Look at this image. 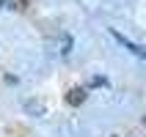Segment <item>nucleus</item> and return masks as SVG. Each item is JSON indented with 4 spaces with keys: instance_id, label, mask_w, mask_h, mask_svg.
<instances>
[{
    "instance_id": "f257e3e1",
    "label": "nucleus",
    "mask_w": 146,
    "mask_h": 137,
    "mask_svg": "<svg viewBox=\"0 0 146 137\" xmlns=\"http://www.w3.org/2000/svg\"><path fill=\"white\" fill-rule=\"evenodd\" d=\"M110 36H113V39L119 41V44H121V47L127 49V52H132L135 58H141V60H146V49H141L138 44H135V41H130L127 36H121V33H119V30H113V28H110Z\"/></svg>"
},
{
    "instance_id": "f03ea898",
    "label": "nucleus",
    "mask_w": 146,
    "mask_h": 137,
    "mask_svg": "<svg viewBox=\"0 0 146 137\" xmlns=\"http://www.w3.org/2000/svg\"><path fill=\"white\" fill-rule=\"evenodd\" d=\"M3 6H6V0H0V8H3Z\"/></svg>"
}]
</instances>
